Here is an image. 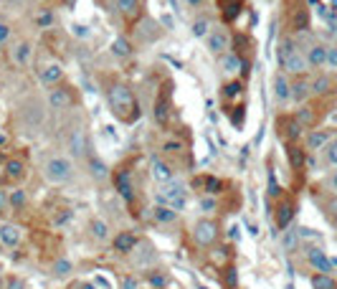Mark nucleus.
<instances>
[{"label":"nucleus","mask_w":337,"mask_h":289,"mask_svg":"<svg viewBox=\"0 0 337 289\" xmlns=\"http://www.w3.org/2000/svg\"><path fill=\"white\" fill-rule=\"evenodd\" d=\"M286 155H289V163H292L294 170H302V168H304L307 158H304L302 148H297V144H289V148H286Z\"/></svg>","instance_id":"nucleus-24"},{"label":"nucleus","mask_w":337,"mask_h":289,"mask_svg":"<svg viewBox=\"0 0 337 289\" xmlns=\"http://www.w3.org/2000/svg\"><path fill=\"white\" fill-rule=\"evenodd\" d=\"M8 203H11V208H23V206H26V190H21V188L11 190Z\"/></svg>","instance_id":"nucleus-34"},{"label":"nucleus","mask_w":337,"mask_h":289,"mask_svg":"<svg viewBox=\"0 0 337 289\" xmlns=\"http://www.w3.org/2000/svg\"><path fill=\"white\" fill-rule=\"evenodd\" d=\"M71 94H69V89H51V94H49V104L54 107V109H69L71 107Z\"/></svg>","instance_id":"nucleus-13"},{"label":"nucleus","mask_w":337,"mask_h":289,"mask_svg":"<svg viewBox=\"0 0 337 289\" xmlns=\"http://www.w3.org/2000/svg\"><path fill=\"white\" fill-rule=\"evenodd\" d=\"M81 289H99V286H97V284H84Z\"/></svg>","instance_id":"nucleus-61"},{"label":"nucleus","mask_w":337,"mask_h":289,"mask_svg":"<svg viewBox=\"0 0 337 289\" xmlns=\"http://www.w3.org/2000/svg\"><path fill=\"white\" fill-rule=\"evenodd\" d=\"M241 91H244V86H241L238 81H231V84L223 89V97H226V99H233V97H238Z\"/></svg>","instance_id":"nucleus-40"},{"label":"nucleus","mask_w":337,"mask_h":289,"mask_svg":"<svg viewBox=\"0 0 337 289\" xmlns=\"http://www.w3.org/2000/svg\"><path fill=\"white\" fill-rule=\"evenodd\" d=\"M31 56H33V49H31V43H26V41H21V43H16V46L11 49V61L18 64V66H28V64H31Z\"/></svg>","instance_id":"nucleus-7"},{"label":"nucleus","mask_w":337,"mask_h":289,"mask_svg":"<svg viewBox=\"0 0 337 289\" xmlns=\"http://www.w3.org/2000/svg\"><path fill=\"white\" fill-rule=\"evenodd\" d=\"M201 289H208V286H201Z\"/></svg>","instance_id":"nucleus-62"},{"label":"nucleus","mask_w":337,"mask_h":289,"mask_svg":"<svg viewBox=\"0 0 337 289\" xmlns=\"http://www.w3.org/2000/svg\"><path fill=\"white\" fill-rule=\"evenodd\" d=\"M329 89H332V79L327 74H322V76H317L312 81V94H327Z\"/></svg>","instance_id":"nucleus-29"},{"label":"nucleus","mask_w":337,"mask_h":289,"mask_svg":"<svg viewBox=\"0 0 337 289\" xmlns=\"http://www.w3.org/2000/svg\"><path fill=\"white\" fill-rule=\"evenodd\" d=\"M294 119H297L302 127H312V124H314V112H312L309 107H302V109L297 112V117H294Z\"/></svg>","instance_id":"nucleus-32"},{"label":"nucleus","mask_w":337,"mask_h":289,"mask_svg":"<svg viewBox=\"0 0 337 289\" xmlns=\"http://www.w3.org/2000/svg\"><path fill=\"white\" fill-rule=\"evenodd\" d=\"M162 23H165L167 28H173V21H170V16H162Z\"/></svg>","instance_id":"nucleus-58"},{"label":"nucleus","mask_w":337,"mask_h":289,"mask_svg":"<svg viewBox=\"0 0 337 289\" xmlns=\"http://www.w3.org/2000/svg\"><path fill=\"white\" fill-rule=\"evenodd\" d=\"M91 236H94V238H99V241H104V238L109 236L107 223H104V221H91Z\"/></svg>","instance_id":"nucleus-35"},{"label":"nucleus","mask_w":337,"mask_h":289,"mask_svg":"<svg viewBox=\"0 0 337 289\" xmlns=\"http://www.w3.org/2000/svg\"><path fill=\"white\" fill-rule=\"evenodd\" d=\"M6 175H8L11 180H21V178H23V160H18V158L8 160V163H6Z\"/></svg>","instance_id":"nucleus-27"},{"label":"nucleus","mask_w":337,"mask_h":289,"mask_svg":"<svg viewBox=\"0 0 337 289\" xmlns=\"http://www.w3.org/2000/svg\"><path fill=\"white\" fill-rule=\"evenodd\" d=\"M201 206H203L206 211H213V206H216V203H213V198H203V201H201Z\"/></svg>","instance_id":"nucleus-54"},{"label":"nucleus","mask_w":337,"mask_h":289,"mask_svg":"<svg viewBox=\"0 0 337 289\" xmlns=\"http://www.w3.org/2000/svg\"><path fill=\"white\" fill-rule=\"evenodd\" d=\"M307 64L314 66V69L324 66V64H327V46H322V43L309 46V49H307Z\"/></svg>","instance_id":"nucleus-10"},{"label":"nucleus","mask_w":337,"mask_h":289,"mask_svg":"<svg viewBox=\"0 0 337 289\" xmlns=\"http://www.w3.org/2000/svg\"><path fill=\"white\" fill-rule=\"evenodd\" d=\"M150 284L152 286H165L167 284V276L165 274H150Z\"/></svg>","instance_id":"nucleus-42"},{"label":"nucleus","mask_w":337,"mask_h":289,"mask_svg":"<svg viewBox=\"0 0 337 289\" xmlns=\"http://www.w3.org/2000/svg\"><path fill=\"white\" fill-rule=\"evenodd\" d=\"M284 69L289 71V74H304L307 69H309V64H307V56L302 54V51H294L286 61H284Z\"/></svg>","instance_id":"nucleus-11"},{"label":"nucleus","mask_w":337,"mask_h":289,"mask_svg":"<svg viewBox=\"0 0 337 289\" xmlns=\"http://www.w3.org/2000/svg\"><path fill=\"white\" fill-rule=\"evenodd\" d=\"M8 206H11V203H8V193H6V190H0V213H3Z\"/></svg>","instance_id":"nucleus-49"},{"label":"nucleus","mask_w":337,"mask_h":289,"mask_svg":"<svg viewBox=\"0 0 337 289\" xmlns=\"http://www.w3.org/2000/svg\"><path fill=\"white\" fill-rule=\"evenodd\" d=\"M284 129H286V137L294 142V139H299V137H302V129H304V127H302V124L292 117V119H286V122H284Z\"/></svg>","instance_id":"nucleus-31"},{"label":"nucleus","mask_w":337,"mask_h":289,"mask_svg":"<svg viewBox=\"0 0 337 289\" xmlns=\"http://www.w3.org/2000/svg\"><path fill=\"white\" fill-rule=\"evenodd\" d=\"M299 241H302V236H299V228H284V233H281V249L286 251V254H292V251H297L299 249Z\"/></svg>","instance_id":"nucleus-14"},{"label":"nucleus","mask_w":337,"mask_h":289,"mask_svg":"<svg viewBox=\"0 0 337 289\" xmlns=\"http://www.w3.org/2000/svg\"><path fill=\"white\" fill-rule=\"evenodd\" d=\"M294 203L292 201H281L279 203V208H276V226L279 228H289V223H292V218H294Z\"/></svg>","instance_id":"nucleus-12"},{"label":"nucleus","mask_w":337,"mask_h":289,"mask_svg":"<svg viewBox=\"0 0 337 289\" xmlns=\"http://www.w3.org/2000/svg\"><path fill=\"white\" fill-rule=\"evenodd\" d=\"M327 66L337 69V49H334V46H332V49H327Z\"/></svg>","instance_id":"nucleus-43"},{"label":"nucleus","mask_w":337,"mask_h":289,"mask_svg":"<svg viewBox=\"0 0 337 289\" xmlns=\"http://www.w3.org/2000/svg\"><path fill=\"white\" fill-rule=\"evenodd\" d=\"M281 190H279V185H276V178H274V173H269V196H279Z\"/></svg>","instance_id":"nucleus-45"},{"label":"nucleus","mask_w":337,"mask_h":289,"mask_svg":"<svg viewBox=\"0 0 337 289\" xmlns=\"http://www.w3.org/2000/svg\"><path fill=\"white\" fill-rule=\"evenodd\" d=\"M0 241H3L6 246H18V241H21L18 226H13V223H0Z\"/></svg>","instance_id":"nucleus-15"},{"label":"nucleus","mask_w":337,"mask_h":289,"mask_svg":"<svg viewBox=\"0 0 337 289\" xmlns=\"http://www.w3.org/2000/svg\"><path fill=\"white\" fill-rule=\"evenodd\" d=\"M218 238V226L216 221H198L196 223V241L201 246H211Z\"/></svg>","instance_id":"nucleus-5"},{"label":"nucleus","mask_w":337,"mask_h":289,"mask_svg":"<svg viewBox=\"0 0 337 289\" xmlns=\"http://www.w3.org/2000/svg\"><path fill=\"white\" fill-rule=\"evenodd\" d=\"M122 286H124V289H137L139 284H137V279H132V276H127V279L122 281Z\"/></svg>","instance_id":"nucleus-51"},{"label":"nucleus","mask_w":337,"mask_h":289,"mask_svg":"<svg viewBox=\"0 0 337 289\" xmlns=\"http://www.w3.org/2000/svg\"><path fill=\"white\" fill-rule=\"evenodd\" d=\"M274 97H276L279 102L292 99V84L286 81V76H284V74H279V76L274 79Z\"/></svg>","instance_id":"nucleus-17"},{"label":"nucleus","mask_w":337,"mask_h":289,"mask_svg":"<svg viewBox=\"0 0 337 289\" xmlns=\"http://www.w3.org/2000/svg\"><path fill=\"white\" fill-rule=\"evenodd\" d=\"M84 150H86L84 132H79V129H76V132L71 134V155H76V158H79V155H84Z\"/></svg>","instance_id":"nucleus-28"},{"label":"nucleus","mask_w":337,"mask_h":289,"mask_svg":"<svg viewBox=\"0 0 337 289\" xmlns=\"http://www.w3.org/2000/svg\"><path fill=\"white\" fill-rule=\"evenodd\" d=\"M74 178V165L66 158H51L46 163V180L54 185H64Z\"/></svg>","instance_id":"nucleus-3"},{"label":"nucleus","mask_w":337,"mask_h":289,"mask_svg":"<svg viewBox=\"0 0 337 289\" xmlns=\"http://www.w3.org/2000/svg\"><path fill=\"white\" fill-rule=\"evenodd\" d=\"M112 51H114V56L127 59V56L132 54V46H129V41H127V38H117V41L112 43Z\"/></svg>","instance_id":"nucleus-30"},{"label":"nucleus","mask_w":337,"mask_h":289,"mask_svg":"<svg viewBox=\"0 0 337 289\" xmlns=\"http://www.w3.org/2000/svg\"><path fill=\"white\" fill-rule=\"evenodd\" d=\"M117 8L124 16H134V11L139 8V0H117Z\"/></svg>","instance_id":"nucleus-36"},{"label":"nucleus","mask_w":337,"mask_h":289,"mask_svg":"<svg viewBox=\"0 0 337 289\" xmlns=\"http://www.w3.org/2000/svg\"><path fill=\"white\" fill-rule=\"evenodd\" d=\"M69 269H71V264H69L66 259H61V261H56V271H59V274H69Z\"/></svg>","instance_id":"nucleus-47"},{"label":"nucleus","mask_w":337,"mask_h":289,"mask_svg":"<svg viewBox=\"0 0 337 289\" xmlns=\"http://www.w3.org/2000/svg\"><path fill=\"white\" fill-rule=\"evenodd\" d=\"M94 284H97V286H102V289H109V284H107L102 276H97V279H94Z\"/></svg>","instance_id":"nucleus-57"},{"label":"nucleus","mask_w":337,"mask_h":289,"mask_svg":"<svg viewBox=\"0 0 337 289\" xmlns=\"http://www.w3.org/2000/svg\"><path fill=\"white\" fill-rule=\"evenodd\" d=\"M244 66H246V64H244L236 54H223V56H221V69H223L226 74H241Z\"/></svg>","instance_id":"nucleus-16"},{"label":"nucleus","mask_w":337,"mask_h":289,"mask_svg":"<svg viewBox=\"0 0 337 289\" xmlns=\"http://www.w3.org/2000/svg\"><path fill=\"white\" fill-rule=\"evenodd\" d=\"M193 36H198V38H208V36H211V23H208L206 18L196 21V23H193Z\"/></svg>","instance_id":"nucleus-33"},{"label":"nucleus","mask_w":337,"mask_h":289,"mask_svg":"<svg viewBox=\"0 0 337 289\" xmlns=\"http://www.w3.org/2000/svg\"><path fill=\"white\" fill-rule=\"evenodd\" d=\"M185 3H188V6H193V8H198V6L203 3V0H185Z\"/></svg>","instance_id":"nucleus-59"},{"label":"nucleus","mask_w":337,"mask_h":289,"mask_svg":"<svg viewBox=\"0 0 337 289\" xmlns=\"http://www.w3.org/2000/svg\"><path fill=\"white\" fill-rule=\"evenodd\" d=\"M155 119H157V124H167L170 122V102H167V97H160L157 102H155Z\"/></svg>","instance_id":"nucleus-18"},{"label":"nucleus","mask_w":337,"mask_h":289,"mask_svg":"<svg viewBox=\"0 0 337 289\" xmlns=\"http://www.w3.org/2000/svg\"><path fill=\"white\" fill-rule=\"evenodd\" d=\"M6 142H8V137H6L3 132H0V144H6Z\"/></svg>","instance_id":"nucleus-60"},{"label":"nucleus","mask_w":337,"mask_h":289,"mask_svg":"<svg viewBox=\"0 0 337 289\" xmlns=\"http://www.w3.org/2000/svg\"><path fill=\"white\" fill-rule=\"evenodd\" d=\"M226 49H228V33L223 28L211 31V36H208V51L211 54H226Z\"/></svg>","instance_id":"nucleus-9"},{"label":"nucleus","mask_w":337,"mask_h":289,"mask_svg":"<svg viewBox=\"0 0 337 289\" xmlns=\"http://www.w3.org/2000/svg\"><path fill=\"white\" fill-rule=\"evenodd\" d=\"M134 246H137V238H134L132 233H119V236L114 238V249H117V251H122V254L132 251Z\"/></svg>","instance_id":"nucleus-25"},{"label":"nucleus","mask_w":337,"mask_h":289,"mask_svg":"<svg viewBox=\"0 0 337 289\" xmlns=\"http://www.w3.org/2000/svg\"><path fill=\"white\" fill-rule=\"evenodd\" d=\"M107 99H109V107H112V112H114L119 119H124V122H132V119L137 117V102H134V97H132V91H129L127 86H122V84H114V86L107 91Z\"/></svg>","instance_id":"nucleus-1"},{"label":"nucleus","mask_w":337,"mask_h":289,"mask_svg":"<svg viewBox=\"0 0 337 289\" xmlns=\"http://www.w3.org/2000/svg\"><path fill=\"white\" fill-rule=\"evenodd\" d=\"M327 213L332 216V221L337 223V198H332L329 203H327Z\"/></svg>","instance_id":"nucleus-46"},{"label":"nucleus","mask_w":337,"mask_h":289,"mask_svg":"<svg viewBox=\"0 0 337 289\" xmlns=\"http://www.w3.org/2000/svg\"><path fill=\"white\" fill-rule=\"evenodd\" d=\"M38 23H41V26H49V23H51V13H41V16H38Z\"/></svg>","instance_id":"nucleus-53"},{"label":"nucleus","mask_w":337,"mask_h":289,"mask_svg":"<svg viewBox=\"0 0 337 289\" xmlns=\"http://www.w3.org/2000/svg\"><path fill=\"white\" fill-rule=\"evenodd\" d=\"M61 76H64V69H61L59 64H49V66L41 71V81L49 84V86H51V84H59Z\"/></svg>","instance_id":"nucleus-20"},{"label":"nucleus","mask_w":337,"mask_h":289,"mask_svg":"<svg viewBox=\"0 0 337 289\" xmlns=\"http://www.w3.org/2000/svg\"><path fill=\"white\" fill-rule=\"evenodd\" d=\"M150 170H152V178H155V180H157L160 185H165V183L175 180V178H173V168L167 165L165 160H160V158H155V160H152Z\"/></svg>","instance_id":"nucleus-6"},{"label":"nucleus","mask_w":337,"mask_h":289,"mask_svg":"<svg viewBox=\"0 0 337 289\" xmlns=\"http://www.w3.org/2000/svg\"><path fill=\"white\" fill-rule=\"evenodd\" d=\"M8 36H11V26L0 21V46H3V43L8 41Z\"/></svg>","instance_id":"nucleus-44"},{"label":"nucleus","mask_w":337,"mask_h":289,"mask_svg":"<svg viewBox=\"0 0 337 289\" xmlns=\"http://www.w3.org/2000/svg\"><path fill=\"white\" fill-rule=\"evenodd\" d=\"M329 144V132L327 129H312L307 134V150L317 153V150H324Z\"/></svg>","instance_id":"nucleus-8"},{"label":"nucleus","mask_w":337,"mask_h":289,"mask_svg":"<svg viewBox=\"0 0 337 289\" xmlns=\"http://www.w3.org/2000/svg\"><path fill=\"white\" fill-rule=\"evenodd\" d=\"M226 281H228L231 286L236 284V269H233V266H231V269H226Z\"/></svg>","instance_id":"nucleus-50"},{"label":"nucleus","mask_w":337,"mask_h":289,"mask_svg":"<svg viewBox=\"0 0 337 289\" xmlns=\"http://www.w3.org/2000/svg\"><path fill=\"white\" fill-rule=\"evenodd\" d=\"M155 201H157V206H170L173 211H183L185 208V185L180 180L165 183L155 193Z\"/></svg>","instance_id":"nucleus-2"},{"label":"nucleus","mask_w":337,"mask_h":289,"mask_svg":"<svg viewBox=\"0 0 337 289\" xmlns=\"http://www.w3.org/2000/svg\"><path fill=\"white\" fill-rule=\"evenodd\" d=\"M74 33H76V36H81V38H84V36H89V31H86L84 26H74Z\"/></svg>","instance_id":"nucleus-56"},{"label":"nucleus","mask_w":337,"mask_h":289,"mask_svg":"<svg viewBox=\"0 0 337 289\" xmlns=\"http://www.w3.org/2000/svg\"><path fill=\"white\" fill-rule=\"evenodd\" d=\"M8 289H23V284L13 276V279H8Z\"/></svg>","instance_id":"nucleus-55"},{"label":"nucleus","mask_w":337,"mask_h":289,"mask_svg":"<svg viewBox=\"0 0 337 289\" xmlns=\"http://www.w3.org/2000/svg\"><path fill=\"white\" fill-rule=\"evenodd\" d=\"M307 261L317 274H332V269H334V261L319 246H307Z\"/></svg>","instance_id":"nucleus-4"},{"label":"nucleus","mask_w":337,"mask_h":289,"mask_svg":"<svg viewBox=\"0 0 337 289\" xmlns=\"http://www.w3.org/2000/svg\"><path fill=\"white\" fill-rule=\"evenodd\" d=\"M117 190H119V196H122L127 203H132L134 193H132V183H129V173H127V170H122V173L117 175Z\"/></svg>","instance_id":"nucleus-19"},{"label":"nucleus","mask_w":337,"mask_h":289,"mask_svg":"<svg viewBox=\"0 0 337 289\" xmlns=\"http://www.w3.org/2000/svg\"><path fill=\"white\" fill-rule=\"evenodd\" d=\"M294 51H299V49H297V43H294L292 38H281V41H279V51H276V59H279V64L284 66V61H286V59H289Z\"/></svg>","instance_id":"nucleus-22"},{"label":"nucleus","mask_w":337,"mask_h":289,"mask_svg":"<svg viewBox=\"0 0 337 289\" xmlns=\"http://www.w3.org/2000/svg\"><path fill=\"white\" fill-rule=\"evenodd\" d=\"M329 188H332V193L337 196V170H334V173L329 175Z\"/></svg>","instance_id":"nucleus-52"},{"label":"nucleus","mask_w":337,"mask_h":289,"mask_svg":"<svg viewBox=\"0 0 337 289\" xmlns=\"http://www.w3.org/2000/svg\"><path fill=\"white\" fill-rule=\"evenodd\" d=\"M309 94H312V84H307L304 79H302V81H297V84L292 86V99H294V102H299V104H302Z\"/></svg>","instance_id":"nucleus-26"},{"label":"nucleus","mask_w":337,"mask_h":289,"mask_svg":"<svg viewBox=\"0 0 337 289\" xmlns=\"http://www.w3.org/2000/svg\"><path fill=\"white\" fill-rule=\"evenodd\" d=\"M324 158L329 165H337V139H332L327 148H324Z\"/></svg>","instance_id":"nucleus-39"},{"label":"nucleus","mask_w":337,"mask_h":289,"mask_svg":"<svg viewBox=\"0 0 337 289\" xmlns=\"http://www.w3.org/2000/svg\"><path fill=\"white\" fill-rule=\"evenodd\" d=\"M152 216H155L157 223H173V221L178 218V211H173L170 206H157V208L152 211Z\"/></svg>","instance_id":"nucleus-21"},{"label":"nucleus","mask_w":337,"mask_h":289,"mask_svg":"<svg viewBox=\"0 0 337 289\" xmlns=\"http://www.w3.org/2000/svg\"><path fill=\"white\" fill-rule=\"evenodd\" d=\"M91 175L94 178H107V165L99 160H91Z\"/></svg>","instance_id":"nucleus-41"},{"label":"nucleus","mask_w":337,"mask_h":289,"mask_svg":"<svg viewBox=\"0 0 337 289\" xmlns=\"http://www.w3.org/2000/svg\"><path fill=\"white\" fill-rule=\"evenodd\" d=\"M162 150H165V153H178V150H183V144H180V142H167Z\"/></svg>","instance_id":"nucleus-48"},{"label":"nucleus","mask_w":337,"mask_h":289,"mask_svg":"<svg viewBox=\"0 0 337 289\" xmlns=\"http://www.w3.org/2000/svg\"><path fill=\"white\" fill-rule=\"evenodd\" d=\"M203 185H206V193H211V196L221 193V188H223V183H221L218 178H213V175H208V178L203 180Z\"/></svg>","instance_id":"nucleus-37"},{"label":"nucleus","mask_w":337,"mask_h":289,"mask_svg":"<svg viewBox=\"0 0 337 289\" xmlns=\"http://www.w3.org/2000/svg\"><path fill=\"white\" fill-rule=\"evenodd\" d=\"M309 281H312V289H337V281L332 274H314Z\"/></svg>","instance_id":"nucleus-23"},{"label":"nucleus","mask_w":337,"mask_h":289,"mask_svg":"<svg viewBox=\"0 0 337 289\" xmlns=\"http://www.w3.org/2000/svg\"><path fill=\"white\" fill-rule=\"evenodd\" d=\"M309 28V18H307V11H299L294 16V31H307Z\"/></svg>","instance_id":"nucleus-38"}]
</instances>
